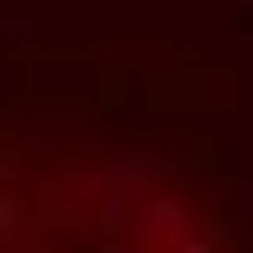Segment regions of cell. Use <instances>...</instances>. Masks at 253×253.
<instances>
[{
    "label": "cell",
    "mask_w": 253,
    "mask_h": 253,
    "mask_svg": "<svg viewBox=\"0 0 253 253\" xmlns=\"http://www.w3.org/2000/svg\"><path fill=\"white\" fill-rule=\"evenodd\" d=\"M0 253H245V219L177 161L0 152Z\"/></svg>",
    "instance_id": "6da1fadb"
}]
</instances>
